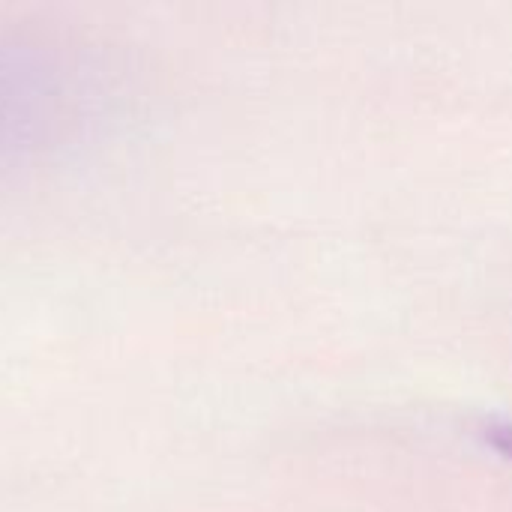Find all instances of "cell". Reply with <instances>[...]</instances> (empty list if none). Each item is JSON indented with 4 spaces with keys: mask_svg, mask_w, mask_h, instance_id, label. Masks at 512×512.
I'll return each mask as SVG.
<instances>
[{
    "mask_svg": "<svg viewBox=\"0 0 512 512\" xmlns=\"http://www.w3.org/2000/svg\"><path fill=\"white\" fill-rule=\"evenodd\" d=\"M486 441L512 459V423H492L486 429Z\"/></svg>",
    "mask_w": 512,
    "mask_h": 512,
    "instance_id": "7a4b0ae2",
    "label": "cell"
},
{
    "mask_svg": "<svg viewBox=\"0 0 512 512\" xmlns=\"http://www.w3.org/2000/svg\"><path fill=\"white\" fill-rule=\"evenodd\" d=\"M75 99V81L51 57L0 45V165L57 141Z\"/></svg>",
    "mask_w": 512,
    "mask_h": 512,
    "instance_id": "6da1fadb",
    "label": "cell"
}]
</instances>
